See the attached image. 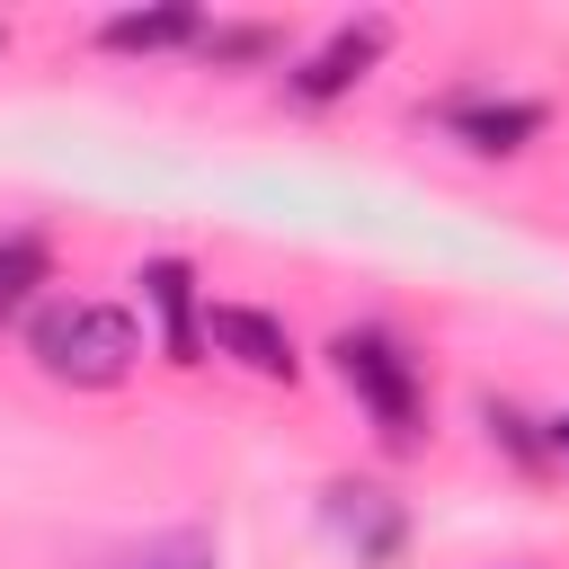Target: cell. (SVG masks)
Listing matches in <instances>:
<instances>
[{"mask_svg":"<svg viewBox=\"0 0 569 569\" xmlns=\"http://www.w3.org/2000/svg\"><path fill=\"white\" fill-rule=\"evenodd\" d=\"M489 436H507V453H516V462H542V445H533V427H525L516 409H489Z\"/></svg>","mask_w":569,"mask_h":569,"instance_id":"obj_12","label":"cell"},{"mask_svg":"<svg viewBox=\"0 0 569 569\" xmlns=\"http://www.w3.org/2000/svg\"><path fill=\"white\" fill-rule=\"evenodd\" d=\"M276 27H204V62H267Z\"/></svg>","mask_w":569,"mask_h":569,"instance_id":"obj_11","label":"cell"},{"mask_svg":"<svg viewBox=\"0 0 569 569\" xmlns=\"http://www.w3.org/2000/svg\"><path fill=\"white\" fill-rule=\"evenodd\" d=\"M142 302H151V320H160V356H169V365H196V347H204L196 267H187V258H151V267H142Z\"/></svg>","mask_w":569,"mask_h":569,"instance_id":"obj_6","label":"cell"},{"mask_svg":"<svg viewBox=\"0 0 569 569\" xmlns=\"http://www.w3.org/2000/svg\"><path fill=\"white\" fill-rule=\"evenodd\" d=\"M436 124L462 142V151H489V160H507V151H525L551 116L533 107V98H445L436 107Z\"/></svg>","mask_w":569,"mask_h":569,"instance_id":"obj_4","label":"cell"},{"mask_svg":"<svg viewBox=\"0 0 569 569\" xmlns=\"http://www.w3.org/2000/svg\"><path fill=\"white\" fill-rule=\"evenodd\" d=\"M107 569H213V533L178 525V533H151V542H133V551H116Z\"/></svg>","mask_w":569,"mask_h":569,"instance_id":"obj_10","label":"cell"},{"mask_svg":"<svg viewBox=\"0 0 569 569\" xmlns=\"http://www.w3.org/2000/svg\"><path fill=\"white\" fill-rule=\"evenodd\" d=\"M382 53H391V18H347L329 44H311V53L284 71V89H293L302 107H329V98H347Z\"/></svg>","mask_w":569,"mask_h":569,"instance_id":"obj_3","label":"cell"},{"mask_svg":"<svg viewBox=\"0 0 569 569\" xmlns=\"http://www.w3.org/2000/svg\"><path fill=\"white\" fill-rule=\"evenodd\" d=\"M329 365H338V382L373 409V427H382L391 445L418 436V365H409L382 329H338V338H329Z\"/></svg>","mask_w":569,"mask_h":569,"instance_id":"obj_2","label":"cell"},{"mask_svg":"<svg viewBox=\"0 0 569 569\" xmlns=\"http://www.w3.org/2000/svg\"><path fill=\"white\" fill-rule=\"evenodd\" d=\"M98 44L107 53H160V44H204V9H116L107 27H98Z\"/></svg>","mask_w":569,"mask_h":569,"instance_id":"obj_8","label":"cell"},{"mask_svg":"<svg viewBox=\"0 0 569 569\" xmlns=\"http://www.w3.org/2000/svg\"><path fill=\"white\" fill-rule=\"evenodd\" d=\"M204 347L231 356V365H249V373H267V382L293 373V338H284V320H267V311H249V302H213V311H204Z\"/></svg>","mask_w":569,"mask_h":569,"instance_id":"obj_5","label":"cell"},{"mask_svg":"<svg viewBox=\"0 0 569 569\" xmlns=\"http://www.w3.org/2000/svg\"><path fill=\"white\" fill-rule=\"evenodd\" d=\"M27 356L44 382H71V391H116L142 356V329L116 311V302H44L27 320Z\"/></svg>","mask_w":569,"mask_h":569,"instance_id":"obj_1","label":"cell"},{"mask_svg":"<svg viewBox=\"0 0 569 569\" xmlns=\"http://www.w3.org/2000/svg\"><path fill=\"white\" fill-rule=\"evenodd\" d=\"M53 276V249H44V231H9L0 240V320H18L27 302H36V284Z\"/></svg>","mask_w":569,"mask_h":569,"instance_id":"obj_9","label":"cell"},{"mask_svg":"<svg viewBox=\"0 0 569 569\" xmlns=\"http://www.w3.org/2000/svg\"><path fill=\"white\" fill-rule=\"evenodd\" d=\"M551 453H560V462H569V409H560V418H551Z\"/></svg>","mask_w":569,"mask_h":569,"instance_id":"obj_13","label":"cell"},{"mask_svg":"<svg viewBox=\"0 0 569 569\" xmlns=\"http://www.w3.org/2000/svg\"><path fill=\"white\" fill-rule=\"evenodd\" d=\"M320 516H329V533H338L356 560H391V551H400V507H391L382 489H365V480H338V489L320 498Z\"/></svg>","mask_w":569,"mask_h":569,"instance_id":"obj_7","label":"cell"}]
</instances>
